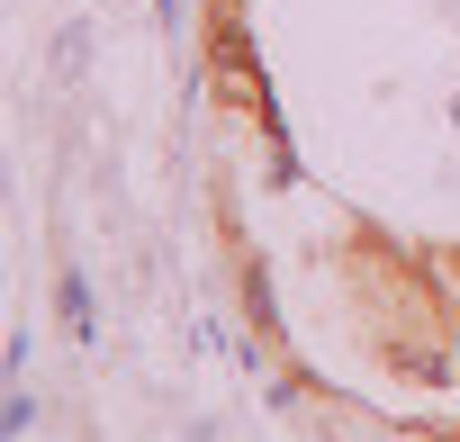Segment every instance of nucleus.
Masks as SVG:
<instances>
[{
    "label": "nucleus",
    "instance_id": "nucleus-1",
    "mask_svg": "<svg viewBox=\"0 0 460 442\" xmlns=\"http://www.w3.org/2000/svg\"><path fill=\"white\" fill-rule=\"evenodd\" d=\"M64 325L91 343V280H82V271H64Z\"/></svg>",
    "mask_w": 460,
    "mask_h": 442
}]
</instances>
